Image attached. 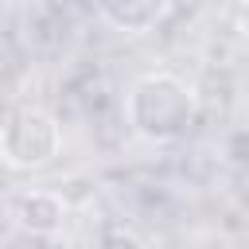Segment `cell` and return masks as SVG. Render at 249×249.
Wrapping results in <instances>:
<instances>
[{"label": "cell", "mask_w": 249, "mask_h": 249, "mask_svg": "<svg viewBox=\"0 0 249 249\" xmlns=\"http://www.w3.org/2000/svg\"><path fill=\"white\" fill-rule=\"evenodd\" d=\"M198 101L195 89L167 70L140 74L124 93V121L148 144H175L195 128Z\"/></svg>", "instance_id": "1"}, {"label": "cell", "mask_w": 249, "mask_h": 249, "mask_svg": "<svg viewBox=\"0 0 249 249\" xmlns=\"http://www.w3.org/2000/svg\"><path fill=\"white\" fill-rule=\"evenodd\" d=\"M62 148V124L39 105H12L0 128V160L12 171H39Z\"/></svg>", "instance_id": "2"}, {"label": "cell", "mask_w": 249, "mask_h": 249, "mask_svg": "<svg viewBox=\"0 0 249 249\" xmlns=\"http://www.w3.org/2000/svg\"><path fill=\"white\" fill-rule=\"evenodd\" d=\"M12 218L23 233L31 237H51L62 230L66 222V198L58 191H47V187H35V191H23L12 198Z\"/></svg>", "instance_id": "3"}, {"label": "cell", "mask_w": 249, "mask_h": 249, "mask_svg": "<svg viewBox=\"0 0 249 249\" xmlns=\"http://www.w3.org/2000/svg\"><path fill=\"white\" fill-rule=\"evenodd\" d=\"M167 4H171V0H93L97 16H101L109 27L124 31V35H144V31H152V27L167 16Z\"/></svg>", "instance_id": "4"}, {"label": "cell", "mask_w": 249, "mask_h": 249, "mask_svg": "<svg viewBox=\"0 0 249 249\" xmlns=\"http://www.w3.org/2000/svg\"><path fill=\"white\" fill-rule=\"evenodd\" d=\"M97 249H144V241H140L136 230H128V226H105Z\"/></svg>", "instance_id": "5"}, {"label": "cell", "mask_w": 249, "mask_h": 249, "mask_svg": "<svg viewBox=\"0 0 249 249\" xmlns=\"http://www.w3.org/2000/svg\"><path fill=\"white\" fill-rule=\"evenodd\" d=\"M233 27H237V35H241V39L249 43V0H245V4H241V8L233 12Z\"/></svg>", "instance_id": "6"}]
</instances>
